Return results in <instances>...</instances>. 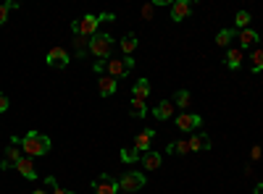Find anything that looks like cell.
I'll use <instances>...</instances> for the list:
<instances>
[{"label":"cell","mask_w":263,"mask_h":194,"mask_svg":"<svg viewBox=\"0 0 263 194\" xmlns=\"http://www.w3.org/2000/svg\"><path fill=\"white\" fill-rule=\"evenodd\" d=\"M8 111V97H6V92H0V113H6Z\"/></svg>","instance_id":"cell-30"},{"label":"cell","mask_w":263,"mask_h":194,"mask_svg":"<svg viewBox=\"0 0 263 194\" xmlns=\"http://www.w3.org/2000/svg\"><path fill=\"white\" fill-rule=\"evenodd\" d=\"M253 194H263V181H258V184H255V189H253Z\"/></svg>","instance_id":"cell-35"},{"label":"cell","mask_w":263,"mask_h":194,"mask_svg":"<svg viewBox=\"0 0 263 194\" xmlns=\"http://www.w3.org/2000/svg\"><path fill=\"white\" fill-rule=\"evenodd\" d=\"M45 60H48V66H53V69H66V66H69V50L55 45V48L48 50Z\"/></svg>","instance_id":"cell-6"},{"label":"cell","mask_w":263,"mask_h":194,"mask_svg":"<svg viewBox=\"0 0 263 194\" xmlns=\"http://www.w3.org/2000/svg\"><path fill=\"white\" fill-rule=\"evenodd\" d=\"M166 153H168V155H187V153H190V142H184V139L171 142V144L166 147Z\"/></svg>","instance_id":"cell-19"},{"label":"cell","mask_w":263,"mask_h":194,"mask_svg":"<svg viewBox=\"0 0 263 194\" xmlns=\"http://www.w3.org/2000/svg\"><path fill=\"white\" fill-rule=\"evenodd\" d=\"M242 58H245L242 50H239V48H232V50L227 53V66H229L232 71H237L239 66H242Z\"/></svg>","instance_id":"cell-18"},{"label":"cell","mask_w":263,"mask_h":194,"mask_svg":"<svg viewBox=\"0 0 263 194\" xmlns=\"http://www.w3.org/2000/svg\"><path fill=\"white\" fill-rule=\"evenodd\" d=\"M32 194H48V189H34Z\"/></svg>","instance_id":"cell-36"},{"label":"cell","mask_w":263,"mask_h":194,"mask_svg":"<svg viewBox=\"0 0 263 194\" xmlns=\"http://www.w3.org/2000/svg\"><path fill=\"white\" fill-rule=\"evenodd\" d=\"M119 45H121V50H124L126 55H132V53L137 50V45H140V42H137V37H135V34H126V37L119 42Z\"/></svg>","instance_id":"cell-22"},{"label":"cell","mask_w":263,"mask_h":194,"mask_svg":"<svg viewBox=\"0 0 263 194\" xmlns=\"http://www.w3.org/2000/svg\"><path fill=\"white\" fill-rule=\"evenodd\" d=\"M187 142H190V153H205V149H211V137L205 132H195Z\"/></svg>","instance_id":"cell-9"},{"label":"cell","mask_w":263,"mask_h":194,"mask_svg":"<svg viewBox=\"0 0 263 194\" xmlns=\"http://www.w3.org/2000/svg\"><path fill=\"white\" fill-rule=\"evenodd\" d=\"M129 113H132V118H145V116H147V107H145L142 100H132Z\"/></svg>","instance_id":"cell-23"},{"label":"cell","mask_w":263,"mask_h":194,"mask_svg":"<svg viewBox=\"0 0 263 194\" xmlns=\"http://www.w3.org/2000/svg\"><path fill=\"white\" fill-rule=\"evenodd\" d=\"M45 184H48V186L53 189L50 194H74V191H69V189H63V186H61V184H58V181H55L53 176H45Z\"/></svg>","instance_id":"cell-27"},{"label":"cell","mask_w":263,"mask_h":194,"mask_svg":"<svg viewBox=\"0 0 263 194\" xmlns=\"http://www.w3.org/2000/svg\"><path fill=\"white\" fill-rule=\"evenodd\" d=\"M105 74L108 76H114V79H121V76H126L129 71H126V66H124V58L119 60V58H111L105 63Z\"/></svg>","instance_id":"cell-12"},{"label":"cell","mask_w":263,"mask_h":194,"mask_svg":"<svg viewBox=\"0 0 263 194\" xmlns=\"http://www.w3.org/2000/svg\"><path fill=\"white\" fill-rule=\"evenodd\" d=\"M197 126H203V118L197 113H182L177 116V128H182V132H197Z\"/></svg>","instance_id":"cell-8"},{"label":"cell","mask_w":263,"mask_h":194,"mask_svg":"<svg viewBox=\"0 0 263 194\" xmlns=\"http://www.w3.org/2000/svg\"><path fill=\"white\" fill-rule=\"evenodd\" d=\"M174 107H177V105H174L171 100H161L156 107H153V116H156L158 121H168L174 116Z\"/></svg>","instance_id":"cell-13"},{"label":"cell","mask_w":263,"mask_h":194,"mask_svg":"<svg viewBox=\"0 0 263 194\" xmlns=\"http://www.w3.org/2000/svg\"><path fill=\"white\" fill-rule=\"evenodd\" d=\"M263 71V48H255L253 50V74H260Z\"/></svg>","instance_id":"cell-24"},{"label":"cell","mask_w":263,"mask_h":194,"mask_svg":"<svg viewBox=\"0 0 263 194\" xmlns=\"http://www.w3.org/2000/svg\"><path fill=\"white\" fill-rule=\"evenodd\" d=\"M16 170H18V174L24 176V179H29V181H34V179H37V168H34L32 158H27V155L16 163Z\"/></svg>","instance_id":"cell-11"},{"label":"cell","mask_w":263,"mask_h":194,"mask_svg":"<svg viewBox=\"0 0 263 194\" xmlns=\"http://www.w3.org/2000/svg\"><path fill=\"white\" fill-rule=\"evenodd\" d=\"M105 63H108V60H98V63H95V71H98V74L105 71Z\"/></svg>","instance_id":"cell-34"},{"label":"cell","mask_w":263,"mask_h":194,"mask_svg":"<svg viewBox=\"0 0 263 194\" xmlns=\"http://www.w3.org/2000/svg\"><path fill=\"white\" fill-rule=\"evenodd\" d=\"M237 42H239V48H253V45H258V32L255 29H242L239 37H237Z\"/></svg>","instance_id":"cell-16"},{"label":"cell","mask_w":263,"mask_h":194,"mask_svg":"<svg viewBox=\"0 0 263 194\" xmlns=\"http://www.w3.org/2000/svg\"><path fill=\"white\" fill-rule=\"evenodd\" d=\"M119 194H121V191H119Z\"/></svg>","instance_id":"cell-37"},{"label":"cell","mask_w":263,"mask_h":194,"mask_svg":"<svg viewBox=\"0 0 263 194\" xmlns=\"http://www.w3.org/2000/svg\"><path fill=\"white\" fill-rule=\"evenodd\" d=\"M98 27H100V18L98 16H82L79 21L71 24V32L74 34H82V37H95L98 34Z\"/></svg>","instance_id":"cell-4"},{"label":"cell","mask_w":263,"mask_h":194,"mask_svg":"<svg viewBox=\"0 0 263 194\" xmlns=\"http://www.w3.org/2000/svg\"><path fill=\"white\" fill-rule=\"evenodd\" d=\"M74 42H77V48H79V55H82V50H84V48H90L87 37H82V34H74Z\"/></svg>","instance_id":"cell-29"},{"label":"cell","mask_w":263,"mask_h":194,"mask_svg":"<svg viewBox=\"0 0 263 194\" xmlns=\"http://www.w3.org/2000/svg\"><path fill=\"white\" fill-rule=\"evenodd\" d=\"M124 66H126V71H132V69H135V66H137V60H135V58H132V55H126V58H124Z\"/></svg>","instance_id":"cell-32"},{"label":"cell","mask_w":263,"mask_h":194,"mask_svg":"<svg viewBox=\"0 0 263 194\" xmlns=\"http://www.w3.org/2000/svg\"><path fill=\"white\" fill-rule=\"evenodd\" d=\"M116 87H119L116 79H114V76H108V74H103V76L98 79V92H100L103 97H111V95L116 92Z\"/></svg>","instance_id":"cell-14"},{"label":"cell","mask_w":263,"mask_h":194,"mask_svg":"<svg viewBox=\"0 0 263 194\" xmlns=\"http://www.w3.org/2000/svg\"><path fill=\"white\" fill-rule=\"evenodd\" d=\"M192 11H195V6L190 0H177V3H171V21H184Z\"/></svg>","instance_id":"cell-10"},{"label":"cell","mask_w":263,"mask_h":194,"mask_svg":"<svg viewBox=\"0 0 263 194\" xmlns=\"http://www.w3.org/2000/svg\"><path fill=\"white\" fill-rule=\"evenodd\" d=\"M174 105L182 107V111H187V107L192 105V95H190V90H179L177 95H174Z\"/></svg>","instance_id":"cell-20"},{"label":"cell","mask_w":263,"mask_h":194,"mask_svg":"<svg viewBox=\"0 0 263 194\" xmlns=\"http://www.w3.org/2000/svg\"><path fill=\"white\" fill-rule=\"evenodd\" d=\"M140 160H142V165H145L147 170H158V168H161V163H163L161 153H153V149H150V153H145Z\"/></svg>","instance_id":"cell-17"},{"label":"cell","mask_w":263,"mask_h":194,"mask_svg":"<svg viewBox=\"0 0 263 194\" xmlns=\"http://www.w3.org/2000/svg\"><path fill=\"white\" fill-rule=\"evenodd\" d=\"M150 95V81L147 79H137L135 84H132V100H142Z\"/></svg>","instance_id":"cell-15"},{"label":"cell","mask_w":263,"mask_h":194,"mask_svg":"<svg viewBox=\"0 0 263 194\" xmlns=\"http://www.w3.org/2000/svg\"><path fill=\"white\" fill-rule=\"evenodd\" d=\"M18 144H21V153L27 158H42V155H48L50 147H53L50 137L42 134V132H27Z\"/></svg>","instance_id":"cell-1"},{"label":"cell","mask_w":263,"mask_h":194,"mask_svg":"<svg viewBox=\"0 0 263 194\" xmlns=\"http://www.w3.org/2000/svg\"><path fill=\"white\" fill-rule=\"evenodd\" d=\"M13 8H18V3H13V0H11V3H3V6H0V27H3L6 21H8V11H13Z\"/></svg>","instance_id":"cell-28"},{"label":"cell","mask_w":263,"mask_h":194,"mask_svg":"<svg viewBox=\"0 0 263 194\" xmlns=\"http://www.w3.org/2000/svg\"><path fill=\"white\" fill-rule=\"evenodd\" d=\"M145 186V176L142 174H135V170H126V174L119 179V191L121 194H135Z\"/></svg>","instance_id":"cell-3"},{"label":"cell","mask_w":263,"mask_h":194,"mask_svg":"<svg viewBox=\"0 0 263 194\" xmlns=\"http://www.w3.org/2000/svg\"><path fill=\"white\" fill-rule=\"evenodd\" d=\"M98 18H100V24H103V21H116L114 13H103V16H98Z\"/></svg>","instance_id":"cell-33"},{"label":"cell","mask_w":263,"mask_h":194,"mask_svg":"<svg viewBox=\"0 0 263 194\" xmlns=\"http://www.w3.org/2000/svg\"><path fill=\"white\" fill-rule=\"evenodd\" d=\"M140 158H142V155L137 153L135 147H132V149H126V147H124V149H121V160H124V163H137Z\"/></svg>","instance_id":"cell-26"},{"label":"cell","mask_w":263,"mask_h":194,"mask_svg":"<svg viewBox=\"0 0 263 194\" xmlns=\"http://www.w3.org/2000/svg\"><path fill=\"white\" fill-rule=\"evenodd\" d=\"M90 53L98 60H108L114 53V37L105 34V32H98L95 37H90Z\"/></svg>","instance_id":"cell-2"},{"label":"cell","mask_w":263,"mask_h":194,"mask_svg":"<svg viewBox=\"0 0 263 194\" xmlns=\"http://www.w3.org/2000/svg\"><path fill=\"white\" fill-rule=\"evenodd\" d=\"M234 34H237L234 29H221V32L216 34V45L218 48H229V42L234 39Z\"/></svg>","instance_id":"cell-21"},{"label":"cell","mask_w":263,"mask_h":194,"mask_svg":"<svg viewBox=\"0 0 263 194\" xmlns=\"http://www.w3.org/2000/svg\"><path fill=\"white\" fill-rule=\"evenodd\" d=\"M153 139H156V132H153V128H142V132L135 137V149L140 155L150 153V149H153Z\"/></svg>","instance_id":"cell-7"},{"label":"cell","mask_w":263,"mask_h":194,"mask_svg":"<svg viewBox=\"0 0 263 194\" xmlns=\"http://www.w3.org/2000/svg\"><path fill=\"white\" fill-rule=\"evenodd\" d=\"M234 21H237V29L242 32V29H248V24H250V13H248V11H237Z\"/></svg>","instance_id":"cell-25"},{"label":"cell","mask_w":263,"mask_h":194,"mask_svg":"<svg viewBox=\"0 0 263 194\" xmlns=\"http://www.w3.org/2000/svg\"><path fill=\"white\" fill-rule=\"evenodd\" d=\"M92 189H95V194H119V181L111 179V174H100L92 181Z\"/></svg>","instance_id":"cell-5"},{"label":"cell","mask_w":263,"mask_h":194,"mask_svg":"<svg viewBox=\"0 0 263 194\" xmlns=\"http://www.w3.org/2000/svg\"><path fill=\"white\" fill-rule=\"evenodd\" d=\"M250 158H253V160H260V158H263V149H260L258 144H255V147L250 149Z\"/></svg>","instance_id":"cell-31"}]
</instances>
